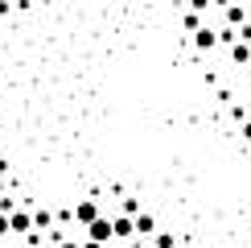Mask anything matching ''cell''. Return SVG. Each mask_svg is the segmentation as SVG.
<instances>
[{"instance_id": "cell-13", "label": "cell", "mask_w": 251, "mask_h": 248, "mask_svg": "<svg viewBox=\"0 0 251 248\" xmlns=\"http://www.w3.org/2000/svg\"><path fill=\"white\" fill-rule=\"evenodd\" d=\"M58 248H82V240H62Z\"/></svg>"}, {"instance_id": "cell-12", "label": "cell", "mask_w": 251, "mask_h": 248, "mask_svg": "<svg viewBox=\"0 0 251 248\" xmlns=\"http://www.w3.org/2000/svg\"><path fill=\"white\" fill-rule=\"evenodd\" d=\"M239 137H243V141H251V120H247V124H239Z\"/></svg>"}, {"instance_id": "cell-2", "label": "cell", "mask_w": 251, "mask_h": 248, "mask_svg": "<svg viewBox=\"0 0 251 248\" xmlns=\"http://www.w3.org/2000/svg\"><path fill=\"white\" fill-rule=\"evenodd\" d=\"M87 240H95V244H103V248H107L111 240H116V219H111V215L95 219V223L87 227Z\"/></svg>"}, {"instance_id": "cell-5", "label": "cell", "mask_w": 251, "mask_h": 248, "mask_svg": "<svg viewBox=\"0 0 251 248\" xmlns=\"http://www.w3.org/2000/svg\"><path fill=\"white\" fill-rule=\"evenodd\" d=\"M194 46H198V50H214V46H223V37H218V29L202 25V29L194 33Z\"/></svg>"}, {"instance_id": "cell-1", "label": "cell", "mask_w": 251, "mask_h": 248, "mask_svg": "<svg viewBox=\"0 0 251 248\" xmlns=\"http://www.w3.org/2000/svg\"><path fill=\"white\" fill-rule=\"evenodd\" d=\"M75 223L78 227H91L95 219H103V211H99V194H91V199H82V203H75Z\"/></svg>"}, {"instance_id": "cell-8", "label": "cell", "mask_w": 251, "mask_h": 248, "mask_svg": "<svg viewBox=\"0 0 251 248\" xmlns=\"http://www.w3.org/2000/svg\"><path fill=\"white\" fill-rule=\"evenodd\" d=\"M33 223H37V232H50V227H54V215L50 211H33Z\"/></svg>"}, {"instance_id": "cell-15", "label": "cell", "mask_w": 251, "mask_h": 248, "mask_svg": "<svg viewBox=\"0 0 251 248\" xmlns=\"http://www.w3.org/2000/svg\"><path fill=\"white\" fill-rule=\"evenodd\" d=\"M82 248H103V244H95V240H82Z\"/></svg>"}, {"instance_id": "cell-9", "label": "cell", "mask_w": 251, "mask_h": 248, "mask_svg": "<svg viewBox=\"0 0 251 248\" xmlns=\"http://www.w3.org/2000/svg\"><path fill=\"white\" fill-rule=\"evenodd\" d=\"M152 244H156V248H177L169 232H156V236H152Z\"/></svg>"}, {"instance_id": "cell-7", "label": "cell", "mask_w": 251, "mask_h": 248, "mask_svg": "<svg viewBox=\"0 0 251 248\" xmlns=\"http://www.w3.org/2000/svg\"><path fill=\"white\" fill-rule=\"evenodd\" d=\"M231 62H235V66H251V46H247V41H235V46H231Z\"/></svg>"}, {"instance_id": "cell-10", "label": "cell", "mask_w": 251, "mask_h": 248, "mask_svg": "<svg viewBox=\"0 0 251 248\" xmlns=\"http://www.w3.org/2000/svg\"><path fill=\"white\" fill-rule=\"evenodd\" d=\"M210 4H214V0H190V13H198V17H202Z\"/></svg>"}, {"instance_id": "cell-16", "label": "cell", "mask_w": 251, "mask_h": 248, "mask_svg": "<svg viewBox=\"0 0 251 248\" xmlns=\"http://www.w3.org/2000/svg\"><path fill=\"white\" fill-rule=\"evenodd\" d=\"M4 190H8V186H4V174H0V199H4Z\"/></svg>"}, {"instance_id": "cell-6", "label": "cell", "mask_w": 251, "mask_h": 248, "mask_svg": "<svg viewBox=\"0 0 251 248\" xmlns=\"http://www.w3.org/2000/svg\"><path fill=\"white\" fill-rule=\"evenodd\" d=\"M144 236H156V219H152L149 211L136 215V240H144Z\"/></svg>"}, {"instance_id": "cell-14", "label": "cell", "mask_w": 251, "mask_h": 248, "mask_svg": "<svg viewBox=\"0 0 251 248\" xmlns=\"http://www.w3.org/2000/svg\"><path fill=\"white\" fill-rule=\"evenodd\" d=\"M8 8H13V4H8V0H0V17H8Z\"/></svg>"}, {"instance_id": "cell-17", "label": "cell", "mask_w": 251, "mask_h": 248, "mask_svg": "<svg viewBox=\"0 0 251 248\" xmlns=\"http://www.w3.org/2000/svg\"><path fill=\"white\" fill-rule=\"evenodd\" d=\"M0 248H4V240H0Z\"/></svg>"}, {"instance_id": "cell-3", "label": "cell", "mask_w": 251, "mask_h": 248, "mask_svg": "<svg viewBox=\"0 0 251 248\" xmlns=\"http://www.w3.org/2000/svg\"><path fill=\"white\" fill-rule=\"evenodd\" d=\"M8 223H13V232H17V236H29V232H37L33 215H29V211H21V207H17L13 215H8Z\"/></svg>"}, {"instance_id": "cell-4", "label": "cell", "mask_w": 251, "mask_h": 248, "mask_svg": "<svg viewBox=\"0 0 251 248\" xmlns=\"http://www.w3.org/2000/svg\"><path fill=\"white\" fill-rule=\"evenodd\" d=\"M223 25H226V29H243V25H247V8H243V4H226V8H223Z\"/></svg>"}, {"instance_id": "cell-11", "label": "cell", "mask_w": 251, "mask_h": 248, "mask_svg": "<svg viewBox=\"0 0 251 248\" xmlns=\"http://www.w3.org/2000/svg\"><path fill=\"white\" fill-rule=\"evenodd\" d=\"M8 232H13V223H8V215L0 211V240H8Z\"/></svg>"}]
</instances>
